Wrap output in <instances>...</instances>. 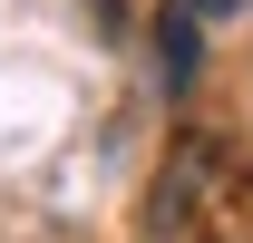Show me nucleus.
<instances>
[{"label":"nucleus","instance_id":"nucleus-1","mask_svg":"<svg viewBox=\"0 0 253 243\" xmlns=\"http://www.w3.org/2000/svg\"><path fill=\"white\" fill-rule=\"evenodd\" d=\"M234 195H244V165H234V146H224V136H175L166 175L146 185V234H156V243L214 234L224 214H234Z\"/></svg>","mask_w":253,"mask_h":243},{"label":"nucleus","instance_id":"nucleus-2","mask_svg":"<svg viewBox=\"0 0 253 243\" xmlns=\"http://www.w3.org/2000/svg\"><path fill=\"white\" fill-rule=\"evenodd\" d=\"M195 68H205V20H195L185 0H166L156 10V78H166V97H185Z\"/></svg>","mask_w":253,"mask_h":243},{"label":"nucleus","instance_id":"nucleus-3","mask_svg":"<svg viewBox=\"0 0 253 243\" xmlns=\"http://www.w3.org/2000/svg\"><path fill=\"white\" fill-rule=\"evenodd\" d=\"M195 20H234V10H244V0H185Z\"/></svg>","mask_w":253,"mask_h":243}]
</instances>
